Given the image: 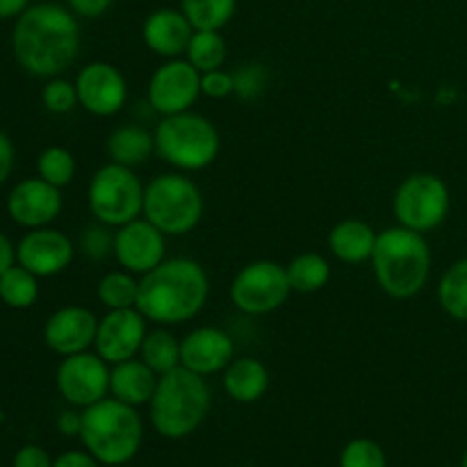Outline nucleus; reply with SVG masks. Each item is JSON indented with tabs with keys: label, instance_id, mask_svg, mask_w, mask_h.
Masks as SVG:
<instances>
[{
	"label": "nucleus",
	"instance_id": "21",
	"mask_svg": "<svg viewBox=\"0 0 467 467\" xmlns=\"http://www.w3.org/2000/svg\"><path fill=\"white\" fill-rule=\"evenodd\" d=\"M158 381V374L140 356L109 368V395L135 409L150 404Z\"/></svg>",
	"mask_w": 467,
	"mask_h": 467
},
{
	"label": "nucleus",
	"instance_id": "19",
	"mask_svg": "<svg viewBox=\"0 0 467 467\" xmlns=\"http://www.w3.org/2000/svg\"><path fill=\"white\" fill-rule=\"evenodd\" d=\"M235 358V342L223 328L199 327L181 340V368L201 377L223 372Z\"/></svg>",
	"mask_w": 467,
	"mask_h": 467
},
{
	"label": "nucleus",
	"instance_id": "14",
	"mask_svg": "<svg viewBox=\"0 0 467 467\" xmlns=\"http://www.w3.org/2000/svg\"><path fill=\"white\" fill-rule=\"evenodd\" d=\"M112 255L121 269L144 276L167 260V235L146 217H137L114 231Z\"/></svg>",
	"mask_w": 467,
	"mask_h": 467
},
{
	"label": "nucleus",
	"instance_id": "15",
	"mask_svg": "<svg viewBox=\"0 0 467 467\" xmlns=\"http://www.w3.org/2000/svg\"><path fill=\"white\" fill-rule=\"evenodd\" d=\"M146 333H149V319L137 308L108 310L99 319L94 351L108 365L123 363L140 356Z\"/></svg>",
	"mask_w": 467,
	"mask_h": 467
},
{
	"label": "nucleus",
	"instance_id": "27",
	"mask_svg": "<svg viewBox=\"0 0 467 467\" xmlns=\"http://www.w3.org/2000/svg\"><path fill=\"white\" fill-rule=\"evenodd\" d=\"M96 296H99L100 306L108 310H123V308H137V299H140V281L135 274L126 272V269H114L100 276L99 285H96Z\"/></svg>",
	"mask_w": 467,
	"mask_h": 467
},
{
	"label": "nucleus",
	"instance_id": "41",
	"mask_svg": "<svg viewBox=\"0 0 467 467\" xmlns=\"http://www.w3.org/2000/svg\"><path fill=\"white\" fill-rule=\"evenodd\" d=\"M53 467H99L89 451H67L53 461Z\"/></svg>",
	"mask_w": 467,
	"mask_h": 467
},
{
	"label": "nucleus",
	"instance_id": "42",
	"mask_svg": "<svg viewBox=\"0 0 467 467\" xmlns=\"http://www.w3.org/2000/svg\"><path fill=\"white\" fill-rule=\"evenodd\" d=\"M57 429L64 436H80L82 413H78V410H64L57 418Z\"/></svg>",
	"mask_w": 467,
	"mask_h": 467
},
{
	"label": "nucleus",
	"instance_id": "29",
	"mask_svg": "<svg viewBox=\"0 0 467 467\" xmlns=\"http://www.w3.org/2000/svg\"><path fill=\"white\" fill-rule=\"evenodd\" d=\"M39 299V276L27 272L21 265H12L5 274H0V301L7 308L26 310Z\"/></svg>",
	"mask_w": 467,
	"mask_h": 467
},
{
	"label": "nucleus",
	"instance_id": "13",
	"mask_svg": "<svg viewBox=\"0 0 467 467\" xmlns=\"http://www.w3.org/2000/svg\"><path fill=\"white\" fill-rule=\"evenodd\" d=\"M78 103L82 109L100 119L114 117L128 103V80L114 64L96 59L85 64L76 76Z\"/></svg>",
	"mask_w": 467,
	"mask_h": 467
},
{
	"label": "nucleus",
	"instance_id": "16",
	"mask_svg": "<svg viewBox=\"0 0 467 467\" xmlns=\"http://www.w3.org/2000/svg\"><path fill=\"white\" fill-rule=\"evenodd\" d=\"M76 258V244L57 228L27 231L16 244V263L39 278H50L68 269Z\"/></svg>",
	"mask_w": 467,
	"mask_h": 467
},
{
	"label": "nucleus",
	"instance_id": "23",
	"mask_svg": "<svg viewBox=\"0 0 467 467\" xmlns=\"http://www.w3.org/2000/svg\"><path fill=\"white\" fill-rule=\"evenodd\" d=\"M269 369L263 360L242 356L223 369V390L237 404H254L267 392Z\"/></svg>",
	"mask_w": 467,
	"mask_h": 467
},
{
	"label": "nucleus",
	"instance_id": "8",
	"mask_svg": "<svg viewBox=\"0 0 467 467\" xmlns=\"http://www.w3.org/2000/svg\"><path fill=\"white\" fill-rule=\"evenodd\" d=\"M144 187L135 169L108 162L91 176L87 203L96 222L119 228L144 214Z\"/></svg>",
	"mask_w": 467,
	"mask_h": 467
},
{
	"label": "nucleus",
	"instance_id": "7",
	"mask_svg": "<svg viewBox=\"0 0 467 467\" xmlns=\"http://www.w3.org/2000/svg\"><path fill=\"white\" fill-rule=\"evenodd\" d=\"M203 194L192 178L178 173H160L144 187V214L167 237L187 235L203 217Z\"/></svg>",
	"mask_w": 467,
	"mask_h": 467
},
{
	"label": "nucleus",
	"instance_id": "6",
	"mask_svg": "<svg viewBox=\"0 0 467 467\" xmlns=\"http://www.w3.org/2000/svg\"><path fill=\"white\" fill-rule=\"evenodd\" d=\"M153 140L155 155L178 171H203L217 162L222 150L217 126L192 109L160 119Z\"/></svg>",
	"mask_w": 467,
	"mask_h": 467
},
{
	"label": "nucleus",
	"instance_id": "20",
	"mask_svg": "<svg viewBox=\"0 0 467 467\" xmlns=\"http://www.w3.org/2000/svg\"><path fill=\"white\" fill-rule=\"evenodd\" d=\"M194 27L187 21L182 9L160 7L146 16L141 26V39L149 46L150 53L160 55L164 59H173L185 55Z\"/></svg>",
	"mask_w": 467,
	"mask_h": 467
},
{
	"label": "nucleus",
	"instance_id": "45",
	"mask_svg": "<svg viewBox=\"0 0 467 467\" xmlns=\"http://www.w3.org/2000/svg\"><path fill=\"white\" fill-rule=\"evenodd\" d=\"M463 467H467V451H465V456H463Z\"/></svg>",
	"mask_w": 467,
	"mask_h": 467
},
{
	"label": "nucleus",
	"instance_id": "25",
	"mask_svg": "<svg viewBox=\"0 0 467 467\" xmlns=\"http://www.w3.org/2000/svg\"><path fill=\"white\" fill-rule=\"evenodd\" d=\"M285 269L292 292H299V295H315L331 281V265L322 254H315V251L295 255L285 265Z\"/></svg>",
	"mask_w": 467,
	"mask_h": 467
},
{
	"label": "nucleus",
	"instance_id": "24",
	"mask_svg": "<svg viewBox=\"0 0 467 467\" xmlns=\"http://www.w3.org/2000/svg\"><path fill=\"white\" fill-rule=\"evenodd\" d=\"M105 150H108L109 162L135 169L140 164L149 162L150 155H155L153 132L141 126H135V123L119 126L105 140Z\"/></svg>",
	"mask_w": 467,
	"mask_h": 467
},
{
	"label": "nucleus",
	"instance_id": "5",
	"mask_svg": "<svg viewBox=\"0 0 467 467\" xmlns=\"http://www.w3.org/2000/svg\"><path fill=\"white\" fill-rule=\"evenodd\" d=\"M80 441L100 463L123 465L140 451L144 424L135 406L105 397L82 409Z\"/></svg>",
	"mask_w": 467,
	"mask_h": 467
},
{
	"label": "nucleus",
	"instance_id": "34",
	"mask_svg": "<svg viewBox=\"0 0 467 467\" xmlns=\"http://www.w3.org/2000/svg\"><path fill=\"white\" fill-rule=\"evenodd\" d=\"M269 82V71L260 62H246L233 71V94L242 100H255Z\"/></svg>",
	"mask_w": 467,
	"mask_h": 467
},
{
	"label": "nucleus",
	"instance_id": "12",
	"mask_svg": "<svg viewBox=\"0 0 467 467\" xmlns=\"http://www.w3.org/2000/svg\"><path fill=\"white\" fill-rule=\"evenodd\" d=\"M109 368L96 351L64 356L59 363L55 383L59 395L76 409H87L105 400L109 392Z\"/></svg>",
	"mask_w": 467,
	"mask_h": 467
},
{
	"label": "nucleus",
	"instance_id": "10",
	"mask_svg": "<svg viewBox=\"0 0 467 467\" xmlns=\"http://www.w3.org/2000/svg\"><path fill=\"white\" fill-rule=\"evenodd\" d=\"M292 295L285 265L274 260H254L235 274L231 283V301L240 313L251 317L276 313Z\"/></svg>",
	"mask_w": 467,
	"mask_h": 467
},
{
	"label": "nucleus",
	"instance_id": "18",
	"mask_svg": "<svg viewBox=\"0 0 467 467\" xmlns=\"http://www.w3.org/2000/svg\"><path fill=\"white\" fill-rule=\"evenodd\" d=\"M99 317L85 306H64L44 324V342L53 354L73 356L94 347Z\"/></svg>",
	"mask_w": 467,
	"mask_h": 467
},
{
	"label": "nucleus",
	"instance_id": "26",
	"mask_svg": "<svg viewBox=\"0 0 467 467\" xmlns=\"http://www.w3.org/2000/svg\"><path fill=\"white\" fill-rule=\"evenodd\" d=\"M140 358L158 377L173 372V369L181 368V340L164 327L150 328L141 342Z\"/></svg>",
	"mask_w": 467,
	"mask_h": 467
},
{
	"label": "nucleus",
	"instance_id": "35",
	"mask_svg": "<svg viewBox=\"0 0 467 467\" xmlns=\"http://www.w3.org/2000/svg\"><path fill=\"white\" fill-rule=\"evenodd\" d=\"M340 467H386V454L374 441L356 438L342 450Z\"/></svg>",
	"mask_w": 467,
	"mask_h": 467
},
{
	"label": "nucleus",
	"instance_id": "39",
	"mask_svg": "<svg viewBox=\"0 0 467 467\" xmlns=\"http://www.w3.org/2000/svg\"><path fill=\"white\" fill-rule=\"evenodd\" d=\"M68 9L80 18H100L112 9L114 0H67Z\"/></svg>",
	"mask_w": 467,
	"mask_h": 467
},
{
	"label": "nucleus",
	"instance_id": "28",
	"mask_svg": "<svg viewBox=\"0 0 467 467\" xmlns=\"http://www.w3.org/2000/svg\"><path fill=\"white\" fill-rule=\"evenodd\" d=\"M438 301L451 319L467 324V258L456 260L442 274L438 283Z\"/></svg>",
	"mask_w": 467,
	"mask_h": 467
},
{
	"label": "nucleus",
	"instance_id": "4",
	"mask_svg": "<svg viewBox=\"0 0 467 467\" xmlns=\"http://www.w3.org/2000/svg\"><path fill=\"white\" fill-rule=\"evenodd\" d=\"M149 406L155 431L178 441L194 433L203 424L213 406V392L205 377L178 368L160 377Z\"/></svg>",
	"mask_w": 467,
	"mask_h": 467
},
{
	"label": "nucleus",
	"instance_id": "30",
	"mask_svg": "<svg viewBox=\"0 0 467 467\" xmlns=\"http://www.w3.org/2000/svg\"><path fill=\"white\" fill-rule=\"evenodd\" d=\"M228 46L219 30H194L190 44H187L185 59L201 73L222 68L226 62Z\"/></svg>",
	"mask_w": 467,
	"mask_h": 467
},
{
	"label": "nucleus",
	"instance_id": "40",
	"mask_svg": "<svg viewBox=\"0 0 467 467\" xmlns=\"http://www.w3.org/2000/svg\"><path fill=\"white\" fill-rule=\"evenodd\" d=\"M14 160H16V149L5 130H0V185L7 182L14 171Z\"/></svg>",
	"mask_w": 467,
	"mask_h": 467
},
{
	"label": "nucleus",
	"instance_id": "33",
	"mask_svg": "<svg viewBox=\"0 0 467 467\" xmlns=\"http://www.w3.org/2000/svg\"><path fill=\"white\" fill-rule=\"evenodd\" d=\"M41 105L50 114H68L78 108V89L76 82L67 80L62 76L48 78L41 89Z\"/></svg>",
	"mask_w": 467,
	"mask_h": 467
},
{
	"label": "nucleus",
	"instance_id": "31",
	"mask_svg": "<svg viewBox=\"0 0 467 467\" xmlns=\"http://www.w3.org/2000/svg\"><path fill=\"white\" fill-rule=\"evenodd\" d=\"M181 9L194 30L222 32L237 12V0H181Z\"/></svg>",
	"mask_w": 467,
	"mask_h": 467
},
{
	"label": "nucleus",
	"instance_id": "3",
	"mask_svg": "<svg viewBox=\"0 0 467 467\" xmlns=\"http://www.w3.org/2000/svg\"><path fill=\"white\" fill-rule=\"evenodd\" d=\"M369 263L379 287L397 301L418 296L431 276V249L427 237L400 223L379 233Z\"/></svg>",
	"mask_w": 467,
	"mask_h": 467
},
{
	"label": "nucleus",
	"instance_id": "9",
	"mask_svg": "<svg viewBox=\"0 0 467 467\" xmlns=\"http://www.w3.org/2000/svg\"><path fill=\"white\" fill-rule=\"evenodd\" d=\"M450 208V187L441 176L429 171L410 173L400 182L392 196V214L397 223L422 235L442 226Z\"/></svg>",
	"mask_w": 467,
	"mask_h": 467
},
{
	"label": "nucleus",
	"instance_id": "36",
	"mask_svg": "<svg viewBox=\"0 0 467 467\" xmlns=\"http://www.w3.org/2000/svg\"><path fill=\"white\" fill-rule=\"evenodd\" d=\"M80 251L85 258L100 263L109 254H114V233H109V226L100 222L87 226L80 235Z\"/></svg>",
	"mask_w": 467,
	"mask_h": 467
},
{
	"label": "nucleus",
	"instance_id": "44",
	"mask_svg": "<svg viewBox=\"0 0 467 467\" xmlns=\"http://www.w3.org/2000/svg\"><path fill=\"white\" fill-rule=\"evenodd\" d=\"M30 7V0H0V18H18Z\"/></svg>",
	"mask_w": 467,
	"mask_h": 467
},
{
	"label": "nucleus",
	"instance_id": "11",
	"mask_svg": "<svg viewBox=\"0 0 467 467\" xmlns=\"http://www.w3.org/2000/svg\"><path fill=\"white\" fill-rule=\"evenodd\" d=\"M199 96L201 71L182 57L160 64L149 80V105L160 117L190 112Z\"/></svg>",
	"mask_w": 467,
	"mask_h": 467
},
{
	"label": "nucleus",
	"instance_id": "32",
	"mask_svg": "<svg viewBox=\"0 0 467 467\" xmlns=\"http://www.w3.org/2000/svg\"><path fill=\"white\" fill-rule=\"evenodd\" d=\"M76 158L64 146H48L36 158V176L44 178L50 185L64 190L76 178Z\"/></svg>",
	"mask_w": 467,
	"mask_h": 467
},
{
	"label": "nucleus",
	"instance_id": "2",
	"mask_svg": "<svg viewBox=\"0 0 467 467\" xmlns=\"http://www.w3.org/2000/svg\"><path fill=\"white\" fill-rule=\"evenodd\" d=\"M210 296L203 265L192 258H169L140 278L137 310L158 327H176L194 319Z\"/></svg>",
	"mask_w": 467,
	"mask_h": 467
},
{
	"label": "nucleus",
	"instance_id": "22",
	"mask_svg": "<svg viewBox=\"0 0 467 467\" xmlns=\"http://www.w3.org/2000/svg\"><path fill=\"white\" fill-rule=\"evenodd\" d=\"M379 233L363 219H342L328 233V249L340 263L363 265L372 260Z\"/></svg>",
	"mask_w": 467,
	"mask_h": 467
},
{
	"label": "nucleus",
	"instance_id": "37",
	"mask_svg": "<svg viewBox=\"0 0 467 467\" xmlns=\"http://www.w3.org/2000/svg\"><path fill=\"white\" fill-rule=\"evenodd\" d=\"M233 73L223 71V68H214V71L201 73V94L208 96V99L222 100L233 96Z\"/></svg>",
	"mask_w": 467,
	"mask_h": 467
},
{
	"label": "nucleus",
	"instance_id": "17",
	"mask_svg": "<svg viewBox=\"0 0 467 467\" xmlns=\"http://www.w3.org/2000/svg\"><path fill=\"white\" fill-rule=\"evenodd\" d=\"M62 190L39 176L16 182L7 194L9 219L27 231L50 226L62 213Z\"/></svg>",
	"mask_w": 467,
	"mask_h": 467
},
{
	"label": "nucleus",
	"instance_id": "38",
	"mask_svg": "<svg viewBox=\"0 0 467 467\" xmlns=\"http://www.w3.org/2000/svg\"><path fill=\"white\" fill-rule=\"evenodd\" d=\"M12 467H53V459L48 451L39 445H23L21 450L14 454Z\"/></svg>",
	"mask_w": 467,
	"mask_h": 467
},
{
	"label": "nucleus",
	"instance_id": "43",
	"mask_svg": "<svg viewBox=\"0 0 467 467\" xmlns=\"http://www.w3.org/2000/svg\"><path fill=\"white\" fill-rule=\"evenodd\" d=\"M12 265H16V246H14L12 240L0 231V274L7 272Z\"/></svg>",
	"mask_w": 467,
	"mask_h": 467
},
{
	"label": "nucleus",
	"instance_id": "1",
	"mask_svg": "<svg viewBox=\"0 0 467 467\" xmlns=\"http://www.w3.org/2000/svg\"><path fill=\"white\" fill-rule=\"evenodd\" d=\"M12 50L30 76L46 80L62 76L80 55L78 16L62 5H30L14 23Z\"/></svg>",
	"mask_w": 467,
	"mask_h": 467
}]
</instances>
